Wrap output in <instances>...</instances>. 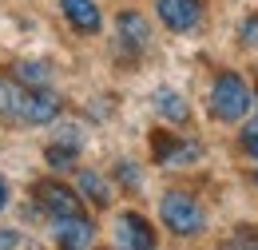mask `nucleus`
<instances>
[{
  "label": "nucleus",
  "mask_w": 258,
  "mask_h": 250,
  "mask_svg": "<svg viewBox=\"0 0 258 250\" xmlns=\"http://www.w3.org/2000/svg\"><path fill=\"white\" fill-rule=\"evenodd\" d=\"M4 207H8V183L0 179V211H4Z\"/></svg>",
  "instance_id": "20"
},
{
  "label": "nucleus",
  "mask_w": 258,
  "mask_h": 250,
  "mask_svg": "<svg viewBox=\"0 0 258 250\" xmlns=\"http://www.w3.org/2000/svg\"><path fill=\"white\" fill-rule=\"evenodd\" d=\"M242 147H246V151L258 159V119H250V123L242 127Z\"/></svg>",
  "instance_id": "16"
},
{
  "label": "nucleus",
  "mask_w": 258,
  "mask_h": 250,
  "mask_svg": "<svg viewBox=\"0 0 258 250\" xmlns=\"http://www.w3.org/2000/svg\"><path fill=\"white\" fill-rule=\"evenodd\" d=\"M52 147H64L72 155H80V147H84V131H76V127H60V135L52 139Z\"/></svg>",
  "instance_id": "14"
},
{
  "label": "nucleus",
  "mask_w": 258,
  "mask_h": 250,
  "mask_svg": "<svg viewBox=\"0 0 258 250\" xmlns=\"http://www.w3.org/2000/svg\"><path fill=\"white\" fill-rule=\"evenodd\" d=\"M119 44L123 48H131V52H143L147 48V40H151V28H147V20H143V12H135V8H127V12H119Z\"/></svg>",
  "instance_id": "9"
},
{
  "label": "nucleus",
  "mask_w": 258,
  "mask_h": 250,
  "mask_svg": "<svg viewBox=\"0 0 258 250\" xmlns=\"http://www.w3.org/2000/svg\"><path fill=\"white\" fill-rule=\"evenodd\" d=\"M52 222H56V242L60 246H92V238H96V226L84 215H68V219H52Z\"/></svg>",
  "instance_id": "7"
},
{
  "label": "nucleus",
  "mask_w": 258,
  "mask_h": 250,
  "mask_svg": "<svg viewBox=\"0 0 258 250\" xmlns=\"http://www.w3.org/2000/svg\"><path fill=\"white\" fill-rule=\"evenodd\" d=\"M119 179L127 187H139V175H135V163H119Z\"/></svg>",
  "instance_id": "17"
},
{
  "label": "nucleus",
  "mask_w": 258,
  "mask_h": 250,
  "mask_svg": "<svg viewBox=\"0 0 258 250\" xmlns=\"http://www.w3.org/2000/svg\"><path fill=\"white\" fill-rule=\"evenodd\" d=\"M159 20L171 32H191L203 24V12H207V0H159L155 4Z\"/></svg>",
  "instance_id": "4"
},
{
  "label": "nucleus",
  "mask_w": 258,
  "mask_h": 250,
  "mask_svg": "<svg viewBox=\"0 0 258 250\" xmlns=\"http://www.w3.org/2000/svg\"><path fill=\"white\" fill-rule=\"evenodd\" d=\"M250 107H254V103H250L246 80H242L238 72H223V76L215 80V88H211V115L223 119V123H238Z\"/></svg>",
  "instance_id": "1"
},
{
  "label": "nucleus",
  "mask_w": 258,
  "mask_h": 250,
  "mask_svg": "<svg viewBox=\"0 0 258 250\" xmlns=\"http://www.w3.org/2000/svg\"><path fill=\"white\" fill-rule=\"evenodd\" d=\"M36 199H40V207L52 215V219H68V215H80V195L64 183H56V179H44V183H36Z\"/></svg>",
  "instance_id": "5"
},
{
  "label": "nucleus",
  "mask_w": 258,
  "mask_h": 250,
  "mask_svg": "<svg viewBox=\"0 0 258 250\" xmlns=\"http://www.w3.org/2000/svg\"><path fill=\"white\" fill-rule=\"evenodd\" d=\"M8 103H12V84L0 80V111H8Z\"/></svg>",
  "instance_id": "19"
},
{
  "label": "nucleus",
  "mask_w": 258,
  "mask_h": 250,
  "mask_svg": "<svg viewBox=\"0 0 258 250\" xmlns=\"http://www.w3.org/2000/svg\"><path fill=\"white\" fill-rule=\"evenodd\" d=\"M155 107H159L163 119H171V123H187V99L179 92H155Z\"/></svg>",
  "instance_id": "11"
},
{
  "label": "nucleus",
  "mask_w": 258,
  "mask_h": 250,
  "mask_svg": "<svg viewBox=\"0 0 258 250\" xmlns=\"http://www.w3.org/2000/svg\"><path fill=\"white\" fill-rule=\"evenodd\" d=\"M16 80L28 84V88H48L52 68H48L44 60H20V64H16Z\"/></svg>",
  "instance_id": "12"
},
{
  "label": "nucleus",
  "mask_w": 258,
  "mask_h": 250,
  "mask_svg": "<svg viewBox=\"0 0 258 250\" xmlns=\"http://www.w3.org/2000/svg\"><path fill=\"white\" fill-rule=\"evenodd\" d=\"M8 111L24 123H52L60 115V99L48 95V88H12Z\"/></svg>",
  "instance_id": "3"
},
{
  "label": "nucleus",
  "mask_w": 258,
  "mask_h": 250,
  "mask_svg": "<svg viewBox=\"0 0 258 250\" xmlns=\"http://www.w3.org/2000/svg\"><path fill=\"white\" fill-rule=\"evenodd\" d=\"M238 36H242L246 48H258V12H254V16H246V24L238 28Z\"/></svg>",
  "instance_id": "15"
},
{
  "label": "nucleus",
  "mask_w": 258,
  "mask_h": 250,
  "mask_svg": "<svg viewBox=\"0 0 258 250\" xmlns=\"http://www.w3.org/2000/svg\"><path fill=\"white\" fill-rule=\"evenodd\" d=\"M115 242L127 250H151L155 246V230H151V222L143 219V215H119L115 219Z\"/></svg>",
  "instance_id": "6"
},
{
  "label": "nucleus",
  "mask_w": 258,
  "mask_h": 250,
  "mask_svg": "<svg viewBox=\"0 0 258 250\" xmlns=\"http://www.w3.org/2000/svg\"><path fill=\"white\" fill-rule=\"evenodd\" d=\"M159 215H163V226H167L171 234H179V238H195V234H203V226H207L203 207L195 203L191 195H183V191L163 195Z\"/></svg>",
  "instance_id": "2"
},
{
  "label": "nucleus",
  "mask_w": 258,
  "mask_h": 250,
  "mask_svg": "<svg viewBox=\"0 0 258 250\" xmlns=\"http://www.w3.org/2000/svg\"><path fill=\"white\" fill-rule=\"evenodd\" d=\"M0 246H24V234L20 230H0Z\"/></svg>",
  "instance_id": "18"
},
{
  "label": "nucleus",
  "mask_w": 258,
  "mask_h": 250,
  "mask_svg": "<svg viewBox=\"0 0 258 250\" xmlns=\"http://www.w3.org/2000/svg\"><path fill=\"white\" fill-rule=\"evenodd\" d=\"M80 191L88 195V203H96V207H111V191H107V183L99 179L96 171H80Z\"/></svg>",
  "instance_id": "13"
},
{
  "label": "nucleus",
  "mask_w": 258,
  "mask_h": 250,
  "mask_svg": "<svg viewBox=\"0 0 258 250\" xmlns=\"http://www.w3.org/2000/svg\"><path fill=\"white\" fill-rule=\"evenodd\" d=\"M60 8H64L68 24H72L76 32H84V36L99 32V24H103V16H99L96 0H60Z\"/></svg>",
  "instance_id": "8"
},
{
  "label": "nucleus",
  "mask_w": 258,
  "mask_h": 250,
  "mask_svg": "<svg viewBox=\"0 0 258 250\" xmlns=\"http://www.w3.org/2000/svg\"><path fill=\"white\" fill-rule=\"evenodd\" d=\"M151 147H155V163H187V159H199L195 143H179L175 135H163V131L151 135Z\"/></svg>",
  "instance_id": "10"
}]
</instances>
